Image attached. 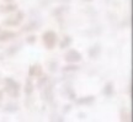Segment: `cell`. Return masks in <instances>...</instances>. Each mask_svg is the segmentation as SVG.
<instances>
[]
</instances>
